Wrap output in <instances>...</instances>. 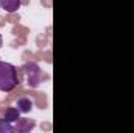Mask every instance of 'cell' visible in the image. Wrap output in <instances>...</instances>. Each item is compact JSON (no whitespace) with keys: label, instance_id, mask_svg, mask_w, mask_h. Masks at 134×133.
I'll return each mask as SVG.
<instances>
[{"label":"cell","instance_id":"1","mask_svg":"<svg viewBox=\"0 0 134 133\" xmlns=\"http://www.w3.org/2000/svg\"><path fill=\"white\" fill-rule=\"evenodd\" d=\"M19 83L17 77V69L11 63L0 61V91L3 93H11Z\"/></svg>","mask_w":134,"mask_h":133},{"label":"cell","instance_id":"3","mask_svg":"<svg viewBox=\"0 0 134 133\" xmlns=\"http://www.w3.org/2000/svg\"><path fill=\"white\" fill-rule=\"evenodd\" d=\"M19 114H20V111L17 110V106H8L6 110H5V114H3V119H5V122H16V121H19Z\"/></svg>","mask_w":134,"mask_h":133},{"label":"cell","instance_id":"2","mask_svg":"<svg viewBox=\"0 0 134 133\" xmlns=\"http://www.w3.org/2000/svg\"><path fill=\"white\" fill-rule=\"evenodd\" d=\"M0 8L6 13H16L20 8V0H0Z\"/></svg>","mask_w":134,"mask_h":133},{"label":"cell","instance_id":"6","mask_svg":"<svg viewBox=\"0 0 134 133\" xmlns=\"http://www.w3.org/2000/svg\"><path fill=\"white\" fill-rule=\"evenodd\" d=\"M2 45H3V38L0 36V47H2Z\"/></svg>","mask_w":134,"mask_h":133},{"label":"cell","instance_id":"4","mask_svg":"<svg viewBox=\"0 0 134 133\" xmlns=\"http://www.w3.org/2000/svg\"><path fill=\"white\" fill-rule=\"evenodd\" d=\"M16 106H17V110L20 113H30L33 110V100L28 99V97H20V99L17 100Z\"/></svg>","mask_w":134,"mask_h":133},{"label":"cell","instance_id":"5","mask_svg":"<svg viewBox=\"0 0 134 133\" xmlns=\"http://www.w3.org/2000/svg\"><path fill=\"white\" fill-rule=\"evenodd\" d=\"M8 124L9 122L5 124V119H0V130H3V132H13V127L8 125Z\"/></svg>","mask_w":134,"mask_h":133}]
</instances>
